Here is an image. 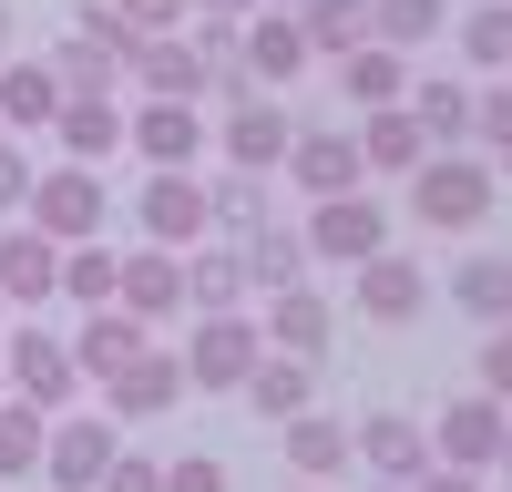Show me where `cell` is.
I'll return each mask as SVG.
<instances>
[{
  "instance_id": "obj_1",
  "label": "cell",
  "mask_w": 512,
  "mask_h": 492,
  "mask_svg": "<svg viewBox=\"0 0 512 492\" xmlns=\"http://www.w3.org/2000/svg\"><path fill=\"white\" fill-rule=\"evenodd\" d=\"M492 195H502V175L472 154V144H441V154H420L410 164V205H420V226H482L492 216Z\"/></svg>"
},
{
  "instance_id": "obj_2",
  "label": "cell",
  "mask_w": 512,
  "mask_h": 492,
  "mask_svg": "<svg viewBox=\"0 0 512 492\" xmlns=\"http://www.w3.org/2000/svg\"><path fill=\"white\" fill-rule=\"evenodd\" d=\"M21 205H31V226L52 246H93L103 216H113V185H103V164H41Z\"/></svg>"
},
{
  "instance_id": "obj_3",
  "label": "cell",
  "mask_w": 512,
  "mask_h": 492,
  "mask_svg": "<svg viewBox=\"0 0 512 492\" xmlns=\"http://www.w3.org/2000/svg\"><path fill=\"white\" fill-rule=\"evenodd\" d=\"M185 359V390H236L256 359H267V339H256V308H195V339L175 349Z\"/></svg>"
},
{
  "instance_id": "obj_4",
  "label": "cell",
  "mask_w": 512,
  "mask_h": 492,
  "mask_svg": "<svg viewBox=\"0 0 512 492\" xmlns=\"http://www.w3.org/2000/svg\"><path fill=\"white\" fill-rule=\"evenodd\" d=\"M297 246H308V267H318V257H328V267H359V257H379V246H390V216H379L369 185H349V195H318V205H308Z\"/></svg>"
},
{
  "instance_id": "obj_5",
  "label": "cell",
  "mask_w": 512,
  "mask_h": 492,
  "mask_svg": "<svg viewBox=\"0 0 512 492\" xmlns=\"http://www.w3.org/2000/svg\"><path fill=\"white\" fill-rule=\"evenodd\" d=\"M113 451H123V421L113 410H72V421L41 431V472H52V492H93L113 472Z\"/></svg>"
},
{
  "instance_id": "obj_6",
  "label": "cell",
  "mask_w": 512,
  "mask_h": 492,
  "mask_svg": "<svg viewBox=\"0 0 512 492\" xmlns=\"http://www.w3.org/2000/svg\"><path fill=\"white\" fill-rule=\"evenodd\" d=\"M502 441H512V400L472 390V400H451L441 421H431V462H451V472H492Z\"/></svg>"
},
{
  "instance_id": "obj_7",
  "label": "cell",
  "mask_w": 512,
  "mask_h": 492,
  "mask_svg": "<svg viewBox=\"0 0 512 492\" xmlns=\"http://www.w3.org/2000/svg\"><path fill=\"white\" fill-rule=\"evenodd\" d=\"M349 277H359V318L369 328H410L420 308H431V267H420L410 246H379V257H359Z\"/></svg>"
},
{
  "instance_id": "obj_8",
  "label": "cell",
  "mask_w": 512,
  "mask_h": 492,
  "mask_svg": "<svg viewBox=\"0 0 512 492\" xmlns=\"http://www.w3.org/2000/svg\"><path fill=\"white\" fill-rule=\"evenodd\" d=\"M0 369H11V400H31V410H62L82 390L72 339H52V328H11V339H0Z\"/></svg>"
},
{
  "instance_id": "obj_9",
  "label": "cell",
  "mask_w": 512,
  "mask_h": 492,
  "mask_svg": "<svg viewBox=\"0 0 512 492\" xmlns=\"http://www.w3.org/2000/svg\"><path fill=\"white\" fill-rule=\"evenodd\" d=\"M113 308L144 318V328L185 318V257H175V246H123V287H113Z\"/></svg>"
},
{
  "instance_id": "obj_10",
  "label": "cell",
  "mask_w": 512,
  "mask_h": 492,
  "mask_svg": "<svg viewBox=\"0 0 512 492\" xmlns=\"http://www.w3.org/2000/svg\"><path fill=\"white\" fill-rule=\"evenodd\" d=\"M287 185L297 195H349V185H369V164H359V134H349V123H318V134H297L287 144Z\"/></svg>"
},
{
  "instance_id": "obj_11",
  "label": "cell",
  "mask_w": 512,
  "mask_h": 492,
  "mask_svg": "<svg viewBox=\"0 0 512 492\" xmlns=\"http://www.w3.org/2000/svg\"><path fill=\"white\" fill-rule=\"evenodd\" d=\"M103 400H113V421H164V410L185 400V359L144 339V349H134V359H123L113 380H103Z\"/></svg>"
},
{
  "instance_id": "obj_12",
  "label": "cell",
  "mask_w": 512,
  "mask_h": 492,
  "mask_svg": "<svg viewBox=\"0 0 512 492\" xmlns=\"http://www.w3.org/2000/svg\"><path fill=\"white\" fill-rule=\"evenodd\" d=\"M349 431H359L369 482H420L431 472V421H410V410H369V421H349Z\"/></svg>"
},
{
  "instance_id": "obj_13",
  "label": "cell",
  "mask_w": 512,
  "mask_h": 492,
  "mask_svg": "<svg viewBox=\"0 0 512 492\" xmlns=\"http://www.w3.org/2000/svg\"><path fill=\"white\" fill-rule=\"evenodd\" d=\"M144 236L175 246V257L205 246V175H195V164H164V175L144 185Z\"/></svg>"
},
{
  "instance_id": "obj_14",
  "label": "cell",
  "mask_w": 512,
  "mask_h": 492,
  "mask_svg": "<svg viewBox=\"0 0 512 492\" xmlns=\"http://www.w3.org/2000/svg\"><path fill=\"white\" fill-rule=\"evenodd\" d=\"M123 82H144V103H205V72H195V52H185V31L123 41Z\"/></svg>"
},
{
  "instance_id": "obj_15",
  "label": "cell",
  "mask_w": 512,
  "mask_h": 492,
  "mask_svg": "<svg viewBox=\"0 0 512 492\" xmlns=\"http://www.w3.org/2000/svg\"><path fill=\"white\" fill-rule=\"evenodd\" d=\"M287 103H267V93H246V103H226V164L236 175H277L287 164Z\"/></svg>"
},
{
  "instance_id": "obj_16",
  "label": "cell",
  "mask_w": 512,
  "mask_h": 492,
  "mask_svg": "<svg viewBox=\"0 0 512 492\" xmlns=\"http://www.w3.org/2000/svg\"><path fill=\"white\" fill-rule=\"evenodd\" d=\"M277 431H287V472L297 482H338L359 462V431L338 421V410H297V421H277Z\"/></svg>"
},
{
  "instance_id": "obj_17",
  "label": "cell",
  "mask_w": 512,
  "mask_h": 492,
  "mask_svg": "<svg viewBox=\"0 0 512 492\" xmlns=\"http://www.w3.org/2000/svg\"><path fill=\"white\" fill-rule=\"evenodd\" d=\"M256 339L277 359H328V298L318 287H277V298L256 308Z\"/></svg>"
},
{
  "instance_id": "obj_18",
  "label": "cell",
  "mask_w": 512,
  "mask_h": 492,
  "mask_svg": "<svg viewBox=\"0 0 512 492\" xmlns=\"http://www.w3.org/2000/svg\"><path fill=\"white\" fill-rule=\"evenodd\" d=\"M246 82H256V93H267V82H297V72H308L318 52H308V31H297V11H246Z\"/></svg>"
},
{
  "instance_id": "obj_19",
  "label": "cell",
  "mask_w": 512,
  "mask_h": 492,
  "mask_svg": "<svg viewBox=\"0 0 512 492\" xmlns=\"http://www.w3.org/2000/svg\"><path fill=\"white\" fill-rule=\"evenodd\" d=\"M52 287H62V246L41 226H11L0 236V308H41Z\"/></svg>"
},
{
  "instance_id": "obj_20",
  "label": "cell",
  "mask_w": 512,
  "mask_h": 492,
  "mask_svg": "<svg viewBox=\"0 0 512 492\" xmlns=\"http://www.w3.org/2000/svg\"><path fill=\"white\" fill-rule=\"evenodd\" d=\"M236 400L256 410V421H297V410H318V359H256L246 380H236Z\"/></svg>"
},
{
  "instance_id": "obj_21",
  "label": "cell",
  "mask_w": 512,
  "mask_h": 492,
  "mask_svg": "<svg viewBox=\"0 0 512 492\" xmlns=\"http://www.w3.org/2000/svg\"><path fill=\"white\" fill-rule=\"evenodd\" d=\"M41 62H52L62 93H123V41H113V31H93V21H82L72 41H52Z\"/></svg>"
},
{
  "instance_id": "obj_22",
  "label": "cell",
  "mask_w": 512,
  "mask_h": 492,
  "mask_svg": "<svg viewBox=\"0 0 512 492\" xmlns=\"http://www.w3.org/2000/svg\"><path fill=\"white\" fill-rule=\"evenodd\" d=\"M123 134H134V154L164 175V164H195V154H205V113H195V103H144Z\"/></svg>"
},
{
  "instance_id": "obj_23",
  "label": "cell",
  "mask_w": 512,
  "mask_h": 492,
  "mask_svg": "<svg viewBox=\"0 0 512 492\" xmlns=\"http://www.w3.org/2000/svg\"><path fill=\"white\" fill-rule=\"evenodd\" d=\"M52 134H62V154H72V164H103V154L123 144V93H62Z\"/></svg>"
},
{
  "instance_id": "obj_24",
  "label": "cell",
  "mask_w": 512,
  "mask_h": 492,
  "mask_svg": "<svg viewBox=\"0 0 512 492\" xmlns=\"http://www.w3.org/2000/svg\"><path fill=\"white\" fill-rule=\"evenodd\" d=\"M144 339H154L144 318H123V308H82V328H72V369H82V380H113V369L134 359Z\"/></svg>"
},
{
  "instance_id": "obj_25",
  "label": "cell",
  "mask_w": 512,
  "mask_h": 492,
  "mask_svg": "<svg viewBox=\"0 0 512 492\" xmlns=\"http://www.w3.org/2000/svg\"><path fill=\"white\" fill-rule=\"evenodd\" d=\"M328 72H338V93H349L359 113H390V103L410 93V52H379V41H359V52H338Z\"/></svg>"
},
{
  "instance_id": "obj_26",
  "label": "cell",
  "mask_w": 512,
  "mask_h": 492,
  "mask_svg": "<svg viewBox=\"0 0 512 492\" xmlns=\"http://www.w3.org/2000/svg\"><path fill=\"white\" fill-rule=\"evenodd\" d=\"M256 226H277V216H267V175H236V164H226V175L205 185V236H216V246H246Z\"/></svg>"
},
{
  "instance_id": "obj_27",
  "label": "cell",
  "mask_w": 512,
  "mask_h": 492,
  "mask_svg": "<svg viewBox=\"0 0 512 492\" xmlns=\"http://www.w3.org/2000/svg\"><path fill=\"white\" fill-rule=\"evenodd\" d=\"M246 298H277V287H308V246H297V226H256L246 246Z\"/></svg>"
},
{
  "instance_id": "obj_28",
  "label": "cell",
  "mask_w": 512,
  "mask_h": 492,
  "mask_svg": "<svg viewBox=\"0 0 512 492\" xmlns=\"http://www.w3.org/2000/svg\"><path fill=\"white\" fill-rule=\"evenodd\" d=\"M420 154H441V144L410 123V103H390V113H369V123H359V164H369V175H410Z\"/></svg>"
},
{
  "instance_id": "obj_29",
  "label": "cell",
  "mask_w": 512,
  "mask_h": 492,
  "mask_svg": "<svg viewBox=\"0 0 512 492\" xmlns=\"http://www.w3.org/2000/svg\"><path fill=\"white\" fill-rule=\"evenodd\" d=\"M451 298H461V318L502 328V318H512V257H502V246H482V257H461V267H451Z\"/></svg>"
},
{
  "instance_id": "obj_30",
  "label": "cell",
  "mask_w": 512,
  "mask_h": 492,
  "mask_svg": "<svg viewBox=\"0 0 512 492\" xmlns=\"http://www.w3.org/2000/svg\"><path fill=\"white\" fill-rule=\"evenodd\" d=\"M410 123H420V134H431V144H472V82H451V72H431V82H410Z\"/></svg>"
},
{
  "instance_id": "obj_31",
  "label": "cell",
  "mask_w": 512,
  "mask_h": 492,
  "mask_svg": "<svg viewBox=\"0 0 512 492\" xmlns=\"http://www.w3.org/2000/svg\"><path fill=\"white\" fill-rule=\"evenodd\" d=\"M52 113H62L52 62H0V123H11V134H41Z\"/></svg>"
},
{
  "instance_id": "obj_32",
  "label": "cell",
  "mask_w": 512,
  "mask_h": 492,
  "mask_svg": "<svg viewBox=\"0 0 512 492\" xmlns=\"http://www.w3.org/2000/svg\"><path fill=\"white\" fill-rule=\"evenodd\" d=\"M185 308H246V257L236 246H185Z\"/></svg>"
},
{
  "instance_id": "obj_33",
  "label": "cell",
  "mask_w": 512,
  "mask_h": 492,
  "mask_svg": "<svg viewBox=\"0 0 512 492\" xmlns=\"http://www.w3.org/2000/svg\"><path fill=\"white\" fill-rule=\"evenodd\" d=\"M451 31V0H369V41L379 52H420Z\"/></svg>"
},
{
  "instance_id": "obj_34",
  "label": "cell",
  "mask_w": 512,
  "mask_h": 492,
  "mask_svg": "<svg viewBox=\"0 0 512 492\" xmlns=\"http://www.w3.org/2000/svg\"><path fill=\"white\" fill-rule=\"evenodd\" d=\"M113 287H123V246H62V287L52 298H72V308H113Z\"/></svg>"
},
{
  "instance_id": "obj_35",
  "label": "cell",
  "mask_w": 512,
  "mask_h": 492,
  "mask_svg": "<svg viewBox=\"0 0 512 492\" xmlns=\"http://www.w3.org/2000/svg\"><path fill=\"white\" fill-rule=\"evenodd\" d=\"M297 31H308L318 62H338V52H359V41H369V0H308V11H297Z\"/></svg>"
},
{
  "instance_id": "obj_36",
  "label": "cell",
  "mask_w": 512,
  "mask_h": 492,
  "mask_svg": "<svg viewBox=\"0 0 512 492\" xmlns=\"http://www.w3.org/2000/svg\"><path fill=\"white\" fill-rule=\"evenodd\" d=\"M82 21H93V31H113V41H154V31H185L195 11H185V0H93Z\"/></svg>"
},
{
  "instance_id": "obj_37",
  "label": "cell",
  "mask_w": 512,
  "mask_h": 492,
  "mask_svg": "<svg viewBox=\"0 0 512 492\" xmlns=\"http://www.w3.org/2000/svg\"><path fill=\"white\" fill-rule=\"evenodd\" d=\"M461 62H472V72H512V0H482V11L472 21H461Z\"/></svg>"
},
{
  "instance_id": "obj_38",
  "label": "cell",
  "mask_w": 512,
  "mask_h": 492,
  "mask_svg": "<svg viewBox=\"0 0 512 492\" xmlns=\"http://www.w3.org/2000/svg\"><path fill=\"white\" fill-rule=\"evenodd\" d=\"M41 431H52V410H31V400H0V482L41 472Z\"/></svg>"
},
{
  "instance_id": "obj_39",
  "label": "cell",
  "mask_w": 512,
  "mask_h": 492,
  "mask_svg": "<svg viewBox=\"0 0 512 492\" xmlns=\"http://www.w3.org/2000/svg\"><path fill=\"white\" fill-rule=\"evenodd\" d=\"M472 144H482V164L512 185V82H482L472 93Z\"/></svg>"
},
{
  "instance_id": "obj_40",
  "label": "cell",
  "mask_w": 512,
  "mask_h": 492,
  "mask_svg": "<svg viewBox=\"0 0 512 492\" xmlns=\"http://www.w3.org/2000/svg\"><path fill=\"white\" fill-rule=\"evenodd\" d=\"M164 492H236L216 451H185V462H164Z\"/></svg>"
},
{
  "instance_id": "obj_41",
  "label": "cell",
  "mask_w": 512,
  "mask_h": 492,
  "mask_svg": "<svg viewBox=\"0 0 512 492\" xmlns=\"http://www.w3.org/2000/svg\"><path fill=\"white\" fill-rule=\"evenodd\" d=\"M93 492H164V462H144V451H113V472Z\"/></svg>"
},
{
  "instance_id": "obj_42",
  "label": "cell",
  "mask_w": 512,
  "mask_h": 492,
  "mask_svg": "<svg viewBox=\"0 0 512 492\" xmlns=\"http://www.w3.org/2000/svg\"><path fill=\"white\" fill-rule=\"evenodd\" d=\"M482 390H492V400H512V318H502V328H482Z\"/></svg>"
},
{
  "instance_id": "obj_43",
  "label": "cell",
  "mask_w": 512,
  "mask_h": 492,
  "mask_svg": "<svg viewBox=\"0 0 512 492\" xmlns=\"http://www.w3.org/2000/svg\"><path fill=\"white\" fill-rule=\"evenodd\" d=\"M31 175H41V164L11 144V134H0V216H21V195H31Z\"/></svg>"
},
{
  "instance_id": "obj_44",
  "label": "cell",
  "mask_w": 512,
  "mask_h": 492,
  "mask_svg": "<svg viewBox=\"0 0 512 492\" xmlns=\"http://www.w3.org/2000/svg\"><path fill=\"white\" fill-rule=\"evenodd\" d=\"M400 492H482V472H451V462H431L420 482H400Z\"/></svg>"
},
{
  "instance_id": "obj_45",
  "label": "cell",
  "mask_w": 512,
  "mask_h": 492,
  "mask_svg": "<svg viewBox=\"0 0 512 492\" xmlns=\"http://www.w3.org/2000/svg\"><path fill=\"white\" fill-rule=\"evenodd\" d=\"M185 11H195V21H246L256 0H185Z\"/></svg>"
},
{
  "instance_id": "obj_46",
  "label": "cell",
  "mask_w": 512,
  "mask_h": 492,
  "mask_svg": "<svg viewBox=\"0 0 512 492\" xmlns=\"http://www.w3.org/2000/svg\"><path fill=\"white\" fill-rule=\"evenodd\" d=\"M0 62H11V0H0Z\"/></svg>"
},
{
  "instance_id": "obj_47",
  "label": "cell",
  "mask_w": 512,
  "mask_h": 492,
  "mask_svg": "<svg viewBox=\"0 0 512 492\" xmlns=\"http://www.w3.org/2000/svg\"><path fill=\"white\" fill-rule=\"evenodd\" d=\"M492 472H502V492H512V441H502V462H492Z\"/></svg>"
},
{
  "instance_id": "obj_48",
  "label": "cell",
  "mask_w": 512,
  "mask_h": 492,
  "mask_svg": "<svg viewBox=\"0 0 512 492\" xmlns=\"http://www.w3.org/2000/svg\"><path fill=\"white\" fill-rule=\"evenodd\" d=\"M297 492H328V482H297Z\"/></svg>"
},
{
  "instance_id": "obj_49",
  "label": "cell",
  "mask_w": 512,
  "mask_h": 492,
  "mask_svg": "<svg viewBox=\"0 0 512 492\" xmlns=\"http://www.w3.org/2000/svg\"><path fill=\"white\" fill-rule=\"evenodd\" d=\"M502 82H512V72H502Z\"/></svg>"
}]
</instances>
